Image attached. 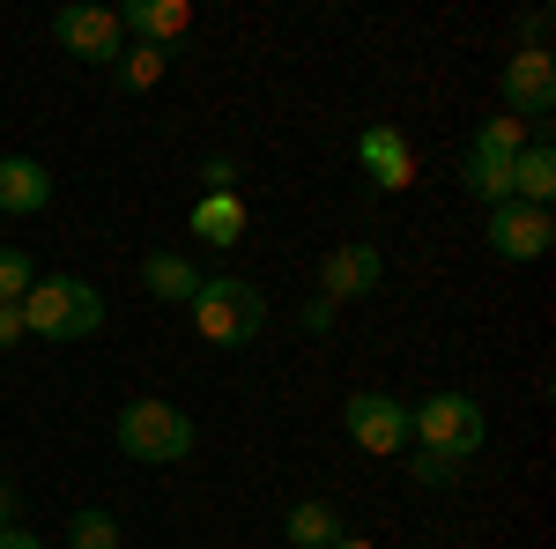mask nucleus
I'll return each mask as SVG.
<instances>
[{"instance_id": "nucleus-22", "label": "nucleus", "mask_w": 556, "mask_h": 549, "mask_svg": "<svg viewBox=\"0 0 556 549\" xmlns=\"http://www.w3.org/2000/svg\"><path fill=\"white\" fill-rule=\"evenodd\" d=\"M460 467H468V461H453V453H424V446L408 453V475H416L424 490H453V483H460Z\"/></svg>"}, {"instance_id": "nucleus-5", "label": "nucleus", "mask_w": 556, "mask_h": 549, "mask_svg": "<svg viewBox=\"0 0 556 549\" xmlns=\"http://www.w3.org/2000/svg\"><path fill=\"white\" fill-rule=\"evenodd\" d=\"M342 431H349V446H364L371 461H393V453L416 446V438H408V401H393V394H349Z\"/></svg>"}, {"instance_id": "nucleus-6", "label": "nucleus", "mask_w": 556, "mask_h": 549, "mask_svg": "<svg viewBox=\"0 0 556 549\" xmlns=\"http://www.w3.org/2000/svg\"><path fill=\"white\" fill-rule=\"evenodd\" d=\"M497 89H505V120L542 127V120L556 112V60L549 52H513L505 75H497Z\"/></svg>"}, {"instance_id": "nucleus-19", "label": "nucleus", "mask_w": 556, "mask_h": 549, "mask_svg": "<svg viewBox=\"0 0 556 549\" xmlns=\"http://www.w3.org/2000/svg\"><path fill=\"white\" fill-rule=\"evenodd\" d=\"M460 178H468V194H475V201H490V209H505V201H513V164L468 157V164H460Z\"/></svg>"}, {"instance_id": "nucleus-3", "label": "nucleus", "mask_w": 556, "mask_h": 549, "mask_svg": "<svg viewBox=\"0 0 556 549\" xmlns=\"http://www.w3.org/2000/svg\"><path fill=\"white\" fill-rule=\"evenodd\" d=\"M112 438H119V453L141 467H172L193 453V416L178 409V401H127L119 416H112Z\"/></svg>"}, {"instance_id": "nucleus-25", "label": "nucleus", "mask_w": 556, "mask_h": 549, "mask_svg": "<svg viewBox=\"0 0 556 549\" xmlns=\"http://www.w3.org/2000/svg\"><path fill=\"white\" fill-rule=\"evenodd\" d=\"M298 327H304V335H327V327H334V304H327V297H312V304L298 312Z\"/></svg>"}, {"instance_id": "nucleus-11", "label": "nucleus", "mask_w": 556, "mask_h": 549, "mask_svg": "<svg viewBox=\"0 0 556 549\" xmlns=\"http://www.w3.org/2000/svg\"><path fill=\"white\" fill-rule=\"evenodd\" d=\"M112 15H119V30H134V45H164V52L193 30V8L186 0H127Z\"/></svg>"}, {"instance_id": "nucleus-9", "label": "nucleus", "mask_w": 556, "mask_h": 549, "mask_svg": "<svg viewBox=\"0 0 556 549\" xmlns=\"http://www.w3.org/2000/svg\"><path fill=\"white\" fill-rule=\"evenodd\" d=\"M356 164H364V178H371L379 194H401V186L416 178V149H408L401 127H364L356 134Z\"/></svg>"}, {"instance_id": "nucleus-2", "label": "nucleus", "mask_w": 556, "mask_h": 549, "mask_svg": "<svg viewBox=\"0 0 556 549\" xmlns=\"http://www.w3.org/2000/svg\"><path fill=\"white\" fill-rule=\"evenodd\" d=\"M193 327H201V341H215V349H245V341H260V327H267V297L245 283V275H201V290H193Z\"/></svg>"}, {"instance_id": "nucleus-10", "label": "nucleus", "mask_w": 556, "mask_h": 549, "mask_svg": "<svg viewBox=\"0 0 556 549\" xmlns=\"http://www.w3.org/2000/svg\"><path fill=\"white\" fill-rule=\"evenodd\" d=\"M386 275L379 246H334V253L319 260V297L327 304H349V297H371Z\"/></svg>"}, {"instance_id": "nucleus-26", "label": "nucleus", "mask_w": 556, "mask_h": 549, "mask_svg": "<svg viewBox=\"0 0 556 549\" xmlns=\"http://www.w3.org/2000/svg\"><path fill=\"white\" fill-rule=\"evenodd\" d=\"M23 341V304H0V357Z\"/></svg>"}, {"instance_id": "nucleus-8", "label": "nucleus", "mask_w": 556, "mask_h": 549, "mask_svg": "<svg viewBox=\"0 0 556 549\" xmlns=\"http://www.w3.org/2000/svg\"><path fill=\"white\" fill-rule=\"evenodd\" d=\"M549 238H556V223L549 209H527V201H505V209H490V253L497 260H542L549 253Z\"/></svg>"}, {"instance_id": "nucleus-21", "label": "nucleus", "mask_w": 556, "mask_h": 549, "mask_svg": "<svg viewBox=\"0 0 556 549\" xmlns=\"http://www.w3.org/2000/svg\"><path fill=\"white\" fill-rule=\"evenodd\" d=\"M30 283H38L30 253H23V246H0V304H23V297H30Z\"/></svg>"}, {"instance_id": "nucleus-17", "label": "nucleus", "mask_w": 556, "mask_h": 549, "mask_svg": "<svg viewBox=\"0 0 556 549\" xmlns=\"http://www.w3.org/2000/svg\"><path fill=\"white\" fill-rule=\"evenodd\" d=\"M112 75H119V89H156L172 75V52H164V45H127V52L112 60Z\"/></svg>"}, {"instance_id": "nucleus-14", "label": "nucleus", "mask_w": 556, "mask_h": 549, "mask_svg": "<svg viewBox=\"0 0 556 549\" xmlns=\"http://www.w3.org/2000/svg\"><path fill=\"white\" fill-rule=\"evenodd\" d=\"M141 290L156 297V304H193L201 267H193L186 253H149V260H141Z\"/></svg>"}, {"instance_id": "nucleus-7", "label": "nucleus", "mask_w": 556, "mask_h": 549, "mask_svg": "<svg viewBox=\"0 0 556 549\" xmlns=\"http://www.w3.org/2000/svg\"><path fill=\"white\" fill-rule=\"evenodd\" d=\"M52 38L67 45L75 60H97V67H112V60L127 52V30H119V15H112V8H89V0H67V8H52Z\"/></svg>"}, {"instance_id": "nucleus-1", "label": "nucleus", "mask_w": 556, "mask_h": 549, "mask_svg": "<svg viewBox=\"0 0 556 549\" xmlns=\"http://www.w3.org/2000/svg\"><path fill=\"white\" fill-rule=\"evenodd\" d=\"M23 335L38 341H97L104 335V297L83 275H38L23 297Z\"/></svg>"}, {"instance_id": "nucleus-15", "label": "nucleus", "mask_w": 556, "mask_h": 549, "mask_svg": "<svg viewBox=\"0 0 556 549\" xmlns=\"http://www.w3.org/2000/svg\"><path fill=\"white\" fill-rule=\"evenodd\" d=\"M513 201H527V209H549L556 201V149L549 141H527L513 157Z\"/></svg>"}, {"instance_id": "nucleus-28", "label": "nucleus", "mask_w": 556, "mask_h": 549, "mask_svg": "<svg viewBox=\"0 0 556 549\" xmlns=\"http://www.w3.org/2000/svg\"><path fill=\"white\" fill-rule=\"evenodd\" d=\"M0 527H15V483H0Z\"/></svg>"}, {"instance_id": "nucleus-20", "label": "nucleus", "mask_w": 556, "mask_h": 549, "mask_svg": "<svg viewBox=\"0 0 556 549\" xmlns=\"http://www.w3.org/2000/svg\"><path fill=\"white\" fill-rule=\"evenodd\" d=\"M67 549H119V520L112 512H75L67 520Z\"/></svg>"}, {"instance_id": "nucleus-18", "label": "nucleus", "mask_w": 556, "mask_h": 549, "mask_svg": "<svg viewBox=\"0 0 556 549\" xmlns=\"http://www.w3.org/2000/svg\"><path fill=\"white\" fill-rule=\"evenodd\" d=\"M519 149H527V127L519 120H482L468 141V157H490V164H513Z\"/></svg>"}, {"instance_id": "nucleus-4", "label": "nucleus", "mask_w": 556, "mask_h": 549, "mask_svg": "<svg viewBox=\"0 0 556 549\" xmlns=\"http://www.w3.org/2000/svg\"><path fill=\"white\" fill-rule=\"evenodd\" d=\"M408 438H416L424 453L475 461V453H482V438H490V416H482V401H475V394H430V401L408 409Z\"/></svg>"}, {"instance_id": "nucleus-27", "label": "nucleus", "mask_w": 556, "mask_h": 549, "mask_svg": "<svg viewBox=\"0 0 556 549\" xmlns=\"http://www.w3.org/2000/svg\"><path fill=\"white\" fill-rule=\"evenodd\" d=\"M0 549H45L30 527H0Z\"/></svg>"}, {"instance_id": "nucleus-12", "label": "nucleus", "mask_w": 556, "mask_h": 549, "mask_svg": "<svg viewBox=\"0 0 556 549\" xmlns=\"http://www.w3.org/2000/svg\"><path fill=\"white\" fill-rule=\"evenodd\" d=\"M52 209V171L38 157H0V215H38Z\"/></svg>"}, {"instance_id": "nucleus-29", "label": "nucleus", "mask_w": 556, "mask_h": 549, "mask_svg": "<svg viewBox=\"0 0 556 549\" xmlns=\"http://www.w3.org/2000/svg\"><path fill=\"white\" fill-rule=\"evenodd\" d=\"M327 549H379V542H356V535H342V542H327Z\"/></svg>"}, {"instance_id": "nucleus-23", "label": "nucleus", "mask_w": 556, "mask_h": 549, "mask_svg": "<svg viewBox=\"0 0 556 549\" xmlns=\"http://www.w3.org/2000/svg\"><path fill=\"white\" fill-rule=\"evenodd\" d=\"M519 52H549V8H527V15H519Z\"/></svg>"}, {"instance_id": "nucleus-13", "label": "nucleus", "mask_w": 556, "mask_h": 549, "mask_svg": "<svg viewBox=\"0 0 556 549\" xmlns=\"http://www.w3.org/2000/svg\"><path fill=\"white\" fill-rule=\"evenodd\" d=\"M186 230H193L201 246H215V253H223V246H238V238L253 230V215H245V201H238V194H201V201H193V215H186Z\"/></svg>"}, {"instance_id": "nucleus-24", "label": "nucleus", "mask_w": 556, "mask_h": 549, "mask_svg": "<svg viewBox=\"0 0 556 549\" xmlns=\"http://www.w3.org/2000/svg\"><path fill=\"white\" fill-rule=\"evenodd\" d=\"M201 178H208V194H238V164H230V157H208Z\"/></svg>"}, {"instance_id": "nucleus-16", "label": "nucleus", "mask_w": 556, "mask_h": 549, "mask_svg": "<svg viewBox=\"0 0 556 549\" xmlns=\"http://www.w3.org/2000/svg\"><path fill=\"white\" fill-rule=\"evenodd\" d=\"M282 535L298 549H327V542H342V512H334V498H304V506H290Z\"/></svg>"}]
</instances>
